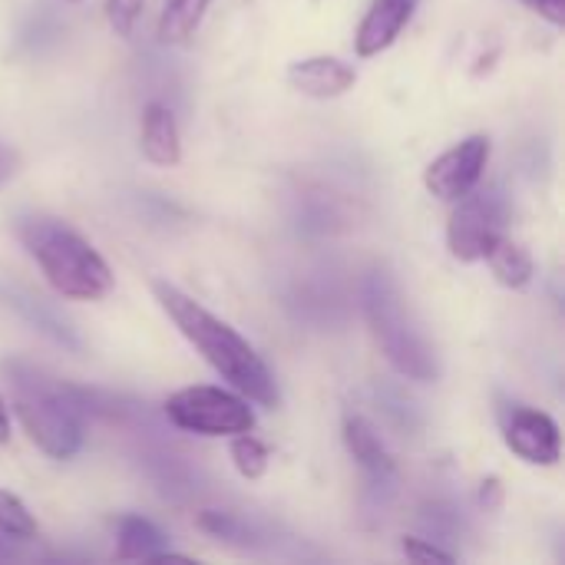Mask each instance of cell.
Segmentation results:
<instances>
[{
  "label": "cell",
  "instance_id": "17",
  "mask_svg": "<svg viewBox=\"0 0 565 565\" xmlns=\"http://www.w3.org/2000/svg\"><path fill=\"white\" fill-rule=\"evenodd\" d=\"M209 3L212 0H166L162 13H159V40L162 43H185L199 30Z\"/></svg>",
  "mask_w": 565,
  "mask_h": 565
},
{
  "label": "cell",
  "instance_id": "12",
  "mask_svg": "<svg viewBox=\"0 0 565 565\" xmlns=\"http://www.w3.org/2000/svg\"><path fill=\"white\" fill-rule=\"evenodd\" d=\"M142 156L152 166H175L182 159V142H179V126L169 106L149 103L142 113Z\"/></svg>",
  "mask_w": 565,
  "mask_h": 565
},
{
  "label": "cell",
  "instance_id": "19",
  "mask_svg": "<svg viewBox=\"0 0 565 565\" xmlns=\"http://www.w3.org/2000/svg\"><path fill=\"white\" fill-rule=\"evenodd\" d=\"M0 536L3 540H33L36 536V520L7 490H0Z\"/></svg>",
  "mask_w": 565,
  "mask_h": 565
},
{
  "label": "cell",
  "instance_id": "3",
  "mask_svg": "<svg viewBox=\"0 0 565 565\" xmlns=\"http://www.w3.org/2000/svg\"><path fill=\"white\" fill-rule=\"evenodd\" d=\"M13 381V407L30 440L53 460H70L83 447V387L46 377L26 361H3Z\"/></svg>",
  "mask_w": 565,
  "mask_h": 565
},
{
  "label": "cell",
  "instance_id": "23",
  "mask_svg": "<svg viewBox=\"0 0 565 565\" xmlns=\"http://www.w3.org/2000/svg\"><path fill=\"white\" fill-rule=\"evenodd\" d=\"M526 10H533V13H540L543 20H550L553 26H563L565 20V7L563 0H520Z\"/></svg>",
  "mask_w": 565,
  "mask_h": 565
},
{
  "label": "cell",
  "instance_id": "7",
  "mask_svg": "<svg viewBox=\"0 0 565 565\" xmlns=\"http://www.w3.org/2000/svg\"><path fill=\"white\" fill-rule=\"evenodd\" d=\"M500 427L507 437V447L533 463V467H556L559 454H563V440H559V427L550 414L533 411L526 404L516 401H503L500 404Z\"/></svg>",
  "mask_w": 565,
  "mask_h": 565
},
{
  "label": "cell",
  "instance_id": "16",
  "mask_svg": "<svg viewBox=\"0 0 565 565\" xmlns=\"http://www.w3.org/2000/svg\"><path fill=\"white\" fill-rule=\"evenodd\" d=\"M195 526L205 536H212L218 543H228V546H238V550H255L258 540H262L258 530L248 520H242L238 513H228V510H202L195 516Z\"/></svg>",
  "mask_w": 565,
  "mask_h": 565
},
{
  "label": "cell",
  "instance_id": "20",
  "mask_svg": "<svg viewBox=\"0 0 565 565\" xmlns=\"http://www.w3.org/2000/svg\"><path fill=\"white\" fill-rule=\"evenodd\" d=\"M142 7H146V0H106V17H109V26L116 30V36H132Z\"/></svg>",
  "mask_w": 565,
  "mask_h": 565
},
{
  "label": "cell",
  "instance_id": "24",
  "mask_svg": "<svg viewBox=\"0 0 565 565\" xmlns=\"http://www.w3.org/2000/svg\"><path fill=\"white\" fill-rule=\"evenodd\" d=\"M480 503H483L487 510H500V507H503V487H500V480H497V477L483 480V490H480Z\"/></svg>",
  "mask_w": 565,
  "mask_h": 565
},
{
  "label": "cell",
  "instance_id": "4",
  "mask_svg": "<svg viewBox=\"0 0 565 565\" xmlns=\"http://www.w3.org/2000/svg\"><path fill=\"white\" fill-rule=\"evenodd\" d=\"M361 305H364V318L371 324V334L381 354L391 361V367L401 377H411L420 384H430L440 377L437 351L430 338L424 334V328L417 324V318L411 315L404 291L387 268H371L364 275Z\"/></svg>",
  "mask_w": 565,
  "mask_h": 565
},
{
  "label": "cell",
  "instance_id": "8",
  "mask_svg": "<svg viewBox=\"0 0 565 565\" xmlns=\"http://www.w3.org/2000/svg\"><path fill=\"white\" fill-rule=\"evenodd\" d=\"M487 162H490V139L477 132V136L463 139L460 146L447 149L440 159H434L424 172V182L437 199L457 202L460 195L477 189Z\"/></svg>",
  "mask_w": 565,
  "mask_h": 565
},
{
  "label": "cell",
  "instance_id": "14",
  "mask_svg": "<svg viewBox=\"0 0 565 565\" xmlns=\"http://www.w3.org/2000/svg\"><path fill=\"white\" fill-rule=\"evenodd\" d=\"M116 556L119 559H146V563H162V559H172L175 553L169 550V540L162 536V530L142 516H122L116 523Z\"/></svg>",
  "mask_w": 565,
  "mask_h": 565
},
{
  "label": "cell",
  "instance_id": "21",
  "mask_svg": "<svg viewBox=\"0 0 565 565\" xmlns=\"http://www.w3.org/2000/svg\"><path fill=\"white\" fill-rule=\"evenodd\" d=\"M401 550H404V556L407 559H414V563H454L457 556L454 553H447V550H440L437 543H427V540H417V536H407L404 543H401Z\"/></svg>",
  "mask_w": 565,
  "mask_h": 565
},
{
  "label": "cell",
  "instance_id": "15",
  "mask_svg": "<svg viewBox=\"0 0 565 565\" xmlns=\"http://www.w3.org/2000/svg\"><path fill=\"white\" fill-rule=\"evenodd\" d=\"M487 262H490V268H493V275H497V281L503 288L520 291V288H526L533 281V258H530V252L523 245H516L513 238H507V235L487 252Z\"/></svg>",
  "mask_w": 565,
  "mask_h": 565
},
{
  "label": "cell",
  "instance_id": "10",
  "mask_svg": "<svg viewBox=\"0 0 565 565\" xmlns=\"http://www.w3.org/2000/svg\"><path fill=\"white\" fill-rule=\"evenodd\" d=\"M288 83L315 99H334L344 96L348 89H354L358 83V70L338 56H308L288 66Z\"/></svg>",
  "mask_w": 565,
  "mask_h": 565
},
{
  "label": "cell",
  "instance_id": "13",
  "mask_svg": "<svg viewBox=\"0 0 565 565\" xmlns=\"http://www.w3.org/2000/svg\"><path fill=\"white\" fill-rule=\"evenodd\" d=\"M0 298H3V305L7 308H13L26 324H33L40 334H46L53 344H60V348H66V351H83V341L73 334V328L66 324V321H60L40 298H33V295H26V291H20V288H0Z\"/></svg>",
  "mask_w": 565,
  "mask_h": 565
},
{
  "label": "cell",
  "instance_id": "1",
  "mask_svg": "<svg viewBox=\"0 0 565 565\" xmlns=\"http://www.w3.org/2000/svg\"><path fill=\"white\" fill-rule=\"evenodd\" d=\"M152 291L166 315L175 321V328L185 334V341L248 401L262 407L278 404V384L268 371V364L258 358V351L225 321H218L212 311H205L195 298L179 291L169 281H152Z\"/></svg>",
  "mask_w": 565,
  "mask_h": 565
},
{
  "label": "cell",
  "instance_id": "26",
  "mask_svg": "<svg viewBox=\"0 0 565 565\" xmlns=\"http://www.w3.org/2000/svg\"><path fill=\"white\" fill-rule=\"evenodd\" d=\"M7 440H10V414H7V404L0 397V444H7Z\"/></svg>",
  "mask_w": 565,
  "mask_h": 565
},
{
  "label": "cell",
  "instance_id": "5",
  "mask_svg": "<svg viewBox=\"0 0 565 565\" xmlns=\"http://www.w3.org/2000/svg\"><path fill=\"white\" fill-rule=\"evenodd\" d=\"M166 417L185 434L199 437H235L255 427V414L245 397L199 384V387H182L166 401Z\"/></svg>",
  "mask_w": 565,
  "mask_h": 565
},
{
  "label": "cell",
  "instance_id": "11",
  "mask_svg": "<svg viewBox=\"0 0 565 565\" xmlns=\"http://www.w3.org/2000/svg\"><path fill=\"white\" fill-rule=\"evenodd\" d=\"M414 3L417 0H374L371 10H367V17L361 20V26L354 33L358 56H377V53H384L401 36V30L411 23Z\"/></svg>",
  "mask_w": 565,
  "mask_h": 565
},
{
  "label": "cell",
  "instance_id": "25",
  "mask_svg": "<svg viewBox=\"0 0 565 565\" xmlns=\"http://www.w3.org/2000/svg\"><path fill=\"white\" fill-rule=\"evenodd\" d=\"M17 166H20V156H17L7 142H0V185H7V182L13 179Z\"/></svg>",
  "mask_w": 565,
  "mask_h": 565
},
{
  "label": "cell",
  "instance_id": "2",
  "mask_svg": "<svg viewBox=\"0 0 565 565\" xmlns=\"http://www.w3.org/2000/svg\"><path fill=\"white\" fill-rule=\"evenodd\" d=\"M17 238L63 298L99 301L113 291V271L106 258L63 218L20 215Z\"/></svg>",
  "mask_w": 565,
  "mask_h": 565
},
{
  "label": "cell",
  "instance_id": "9",
  "mask_svg": "<svg viewBox=\"0 0 565 565\" xmlns=\"http://www.w3.org/2000/svg\"><path fill=\"white\" fill-rule=\"evenodd\" d=\"M344 444L351 450V457L358 460V467L367 477V490L374 497H391L397 487V467L391 450L384 447L381 434L374 430L371 420H364L361 414H348L344 417Z\"/></svg>",
  "mask_w": 565,
  "mask_h": 565
},
{
  "label": "cell",
  "instance_id": "27",
  "mask_svg": "<svg viewBox=\"0 0 565 565\" xmlns=\"http://www.w3.org/2000/svg\"><path fill=\"white\" fill-rule=\"evenodd\" d=\"M0 556H7V550H3V540H0Z\"/></svg>",
  "mask_w": 565,
  "mask_h": 565
},
{
  "label": "cell",
  "instance_id": "6",
  "mask_svg": "<svg viewBox=\"0 0 565 565\" xmlns=\"http://www.w3.org/2000/svg\"><path fill=\"white\" fill-rule=\"evenodd\" d=\"M507 199L500 189H470L457 199L447 225L450 255L460 262H480L507 235Z\"/></svg>",
  "mask_w": 565,
  "mask_h": 565
},
{
  "label": "cell",
  "instance_id": "18",
  "mask_svg": "<svg viewBox=\"0 0 565 565\" xmlns=\"http://www.w3.org/2000/svg\"><path fill=\"white\" fill-rule=\"evenodd\" d=\"M232 460H235V470L245 480H258V477H265L271 457H268V447L245 430V434H235L232 437Z\"/></svg>",
  "mask_w": 565,
  "mask_h": 565
},
{
  "label": "cell",
  "instance_id": "22",
  "mask_svg": "<svg viewBox=\"0 0 565 565\" xmlns=\"http://www.w3.org/2000/svg\"><path fill=\"white\" fill-rule=\"evenodd\" d=\"M424 513H427L424 523H427L434 533H457V530H460V520H457V513H454L447 503H434V507H427Z\"/></svg>",
  "mask_w": 565,
  "mask_h": 565
}]
</instances>
